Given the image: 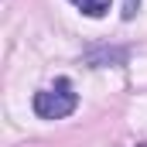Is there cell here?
Returning a JSON list of instances; mask_svg holds the SVG:
<instances>
[{"label": "cell", "instance_id": "obj_1", "mask_svg": "<svg viewBox=\"0 0 147 147\" xmlns=\"http://www.w3.org/2000/svg\"><path fill=\"white\" fill-rule=\"evenodd\" d=\"M31 106L41 120H65L69 113H75L79 106V96H75L72 82L69 79H58L55 86H48V89H38L34 99H31Z\"/></svg>", "mask_w": 147, "mask_h": 147}, {"label": "cell", "instance_id": "obj_2", "mask_svg": "<svg viewBox=\"0 0 147 147\" xmlns=\"http://www.w3.org/2000/svg\"><path fill=\"white\" fill-rule=\"evenodd\" d=\"M86 62L89 65H123L127 62V51L123 48H99V51H89Z\"/></svg>", "mask_w": 147, "mask_h": 147}, {"label": "cell", "instance_id": "obj_3", "mask_svg": "<svg viewBox=\"0 0 147 147\" xmlns=\"http://www.w3.org/2000/svg\"><path fill=\"white\" fill-rule=\"evenodd\" d=\"M75 7L86 14V17H106L113 7V0H72Z\"/></svg>", "mask_w": 147, "mask_h": 147}, {"label": "cell", "instance_id": "obj_4", "mask_svg": "<svg viewBox=\"0 0 147 147\" xmlns=\"http://www.w3.org/2000/svg\"><path fill=\"white\" fill-rule=\"evenodd\" d=\"M137 7H140V0H127V10H123V17H134V14H137Z\"/></svg>", "mask_w": 147, "mask_h": 147}]
</instances>
